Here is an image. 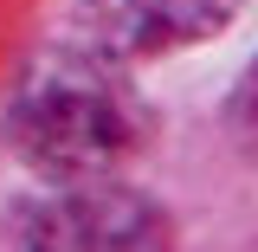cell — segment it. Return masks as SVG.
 <instances>
[{"instance_id": "277c9868", "label": "cell", "mask_w": 258, "mask_h": 252, "mask_svg": "<svg viewBox=\"0 0 258 252\" xmlns=\"http://www.w3.org/2000/svg\"><path fill=\"white\" fill-rule=\"evenodd\" d=\"M226 129H232V142L258 162V59L245 65L239 91H232V104H226Z\"/></svg>"}, {"instance_id": "6da1fadb", "label": "cell", "mask_w": 258, "mask_h": 252, "mask_svg": "<svg viewBox=\"0 0 258 252\" xmlns=\"http://www.w3.org/2000/svg\"><path fill=\"white\" fill-rule=\"evenodd\" d=\"M0 129L26 168L52 181H78V175H110L142 142V104L116 78V59L78 45L32 65L13 84Z\"/></svg>"}, {"instance_id": "3957f363", "label": "cell", "mask_w": 258, "mask_h": 252, "mask_svg": "<svg viewBox=\"0 0 258 252\" xmlns=\"http://www.w3.org/2000/svg\"><path fill=\"white\" fill-rule=\"evenodd\" d=\"M245 0H78V45L103 59H161L220 32Z\"/></svg>"}, {"instance_id": "7a4b0ae2", "label": "cell", "mask_w": 258, "mask_h": 252, "mask_svg": "<svg viewBox=\"0 0 258 252\" xmlns=\"http://www.w3.org/2000/svg\"><path fill=\"white\" fill-rule=\"evenodd\" d=\"M7 233H13V246L32 252H129V246H161L168 220L155 200L116 188L103 175H78L64 188L26 200Z\"/></svg>"}]
</instances>
